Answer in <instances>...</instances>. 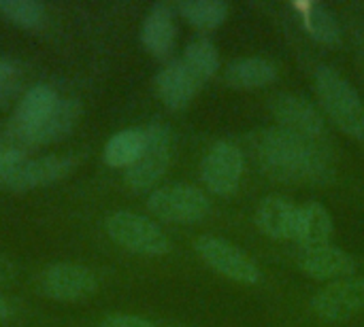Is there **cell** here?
<instances>
[{"label":"cell","instance_id":"obj_1","mask_svg":"<svg viewBox=\"0 0 364 327\" xmlns=\"http://www.w3.org/2000/svg\"><path fill=\"white\" fill-rule=\"evenodd\" d=\"M252 151L260 170L284 183H326L333 166L320 140L292 134L284 128H267L252 136Z\"/></svg>","mask_w":364,"mask_h":327},{"label":"cell","instance_id":"obj_2","mask_svg":"<svg viewBox=\"0 0 364 327\" xmlns=\"http://www.w3.org/2000/svg\"><path fill=\"white\" fill-rule=\"evenodd\" d=\"M318 98L328 117L352 138H364V104L354 85L335 68L320 66L316 70Z\"/></svg>","mask_w":364,"mask_h":327},{"label":"cell","instance_id":"obj_3","mask_svg":"<svg viewBox=\"0 0 364 327\" xmlns=\"http://www.w3.org/2000/svg\"><path fill=\"white\" fill-rule=\"evenodd\" d=\"M105 228L113 243H117L119 247L136 255L158 257V255L168 253L171 249V243L158 223L130 211H117L109 215L105 221Z\"/></svg>","mask_w":364,"mask_h":327},{"label":"cell","instance_id":"obj_4","mask_svg":"<svg viewBox=\"0 0 364 327\" xmlns=\"http://www.w3.org/2000/svg\"><path fill=\"white\" fill-rule=\"evenodd\" d=\"M147 209L154 217L168 223H196L209 215L211 202L203 189L177 183L151 192Z\"/></svg>","mask_w":364,"mask_h":327},{"label":"cell","instance_id":"obj_5","mask_svg":"<svg viewBox=\"0 0 364 327\" xmlns=\"http://www.w3.org/2000/svg\"><path fill=\"white\" fill-rule=\"evenodd\" d=\"M145 134H147V143L141 157L126 170V183L134 192L151 189L164 177L171 164V151H173L171 128L160 121H154L145 128Z\"/></svg>","mask_w":364,"mask_h":327},{"label":"cell","instance_id":"obj_6","mask_svg":"<svg viewBox=\"0 0 364 327\" xmlns=\"http://www.w3.org/2000/svg\"><path fill=\"white\" fill-rule=\"evenodd\" d=\"M198 257L213 268L218 275L243 283V285H256L260 281V268L256 262L237 245L220 238V236H200L194 245Z\"/></svg>","mask_w":364,"mask_h":327},{"label":"cell","instance_id":"obj_7","mask_svg":"<svg viewBox=\"0 0 364 327\" xmlns=\"http://www.w3.org/2000/svg\"><path fill=\"white\" fill-rule=\"evenodd\" d=\"M243 177V153L230 140L215 143L200 162V179L215 196H230L237 192Z\"/></svg>","mask_w":364,"mask_h":327},{"label":"cell","instance_id":"obj_8","mask_svg":"<svg viewBox=\"0 0 364 327\" xmlns=\"http://www.w3.org/2000/svg\"><path fill=\"white\" fill-rule=\"evenodd\" d=\"M98 283L90 268L79 264H53L38 277V289L45 298L58 302H79L96 292Z\"/></svg>","mask_w":364,"mask_h":327},{"label":"cell","instance_id":"obj_9","mask_svg":"<svg viewBox=\"0 0 364 327\" xmlns=\"http://www.w3.org/2000/svg\"><path fill=\"white\" fill-rule=\"evenodd\" d=\"M311 311L328 323L352 319L364 311V277H350L331 283L314 296Z\"/></svg>","mask_w":364,"mask_h":327},{"label":"cell","instance_id":"obj_10","mask_svg":"<svg viewBox=\"0 0 364 327\" xmlns=\"http://www.w3.org/2000/svg\"><path fill=\"white\" fill-rule=\"evenodd\" d=\"M271 111L275 115V119L279 121V128L311 138V140H320L324 134V119L322 115L316 111V106L299 96V94H279L273 98L271 102Z\"/></svg>","mask_w":364,"mask_h":327},{"label":"cell","instance_id":"obj_11","mask_svg":"<svg viewBox=\"0 0 364 327\" xmlns=\"http://www.w3.org/2000/svg\"><path fill=\"white\" fill-rule=\"evenodd\" d=\"M296 264L307 277L320 281H333V283L341 279H350L356 272V260L348 251L333 247L331 243L303 247L301 253L296 255Z\"/></svg>","mask_w":364,"mask_h":327},{"label":"cell","instance_id":"obj_12","mask_svg":"<svg viewBox=\"0 0 364 327\" xmlns=\"http://www.w3.org/2000/svg\"><path fill=\"white\" fill-rule=\"evenodd\" d=\"M73 168L70 157L62 155H43L34 160H23L2 183L4 189L9 192H30L36 187H45L49 183H55L64 179Z\"/></svg>","mask_w":364,"mask_h":327},{"label":"cell","instance_id":"obj_13","mask_svg":"<svg viewBox=\"0 0 364 327\" xmlns=\"http://www.w3.org/2000/svg\"><path fill=\"white\" fill-rule=\"evenodd\" d=\"M60 96L49 85H32L17 102L13 117H11V130L17 138L26 140L58 106Z\"/></svg>","mask_w":364,"mask_h":327},{"label":"cell","instance_id":"obj_14","mask_svg":"<svg viewBox=\"0 0 364 327\" xmlns=\"http://www.w3.org/2000/svg\"><path fill=\"white\" fill-rule=\"evenodd\" d=\"M200 81L196 79V74L183 64V60H173L168 62L156 77V87L158 94L162 98V102L173 109L179 111L183 106L190 104V100L196 96V92L200 89Z\"/></svg>","mask_w":364,"mask_h":327},{"label":"cell","instance_id":"obj_15","mask_svg":"<svg viewBox=\"0 0 364 327\" xmlns=\"http://www.w3.org/2000/svg\"><path fill=\"white\" fill-rule=\"evenodd\" d=\"M256 226L275 240L296 238L299 206L282 196H267L256 209Z\"/></svg>","mask_w":364,"mask_h":327},{"label":"cell","instance_id":"obj_16","mask_svg":"<svg viewBox=\"0 0 364 327\" xmlns=\"http://www.w3.org/2000/svg\"><path fill=\"white\" fill-rule=\"evenodd\" d=\"M141 40L145 49L156 57H164L171 53L175 45V19L173 6L168 2H156L149 9L141 28Z\"/></svg>","mask_w":364,"mask_h":327},{"label":"cell","instance_id":"obj_17","mask_svg":"<svg viewBox=\"0 0 364 327\" xmlns=\"http://www.w3.org/2000/svg\"><path fill=\"white\" fill-rule=\"evenodd\" d=\"M277 68L264 57H239L226 68V83L235 89H258L273 83Z\"/></svg>","mask_w":364,"mask_h":327},{"label":"cell","instance_id":"obj_18","mask_svg":"<svg viewBox=\"0 0 364 327\" xmlns=\"http://www.w3.org/2000/svg\"><path fill=\"white\" fill-rule=\"evenodd\" d=\"M79 115H81V106H79L77 100H62L60 98L53 113L26 138V143H30V145H49V143H55V140L64 138L77 126Z\"/></svg>","mask_w":364,"mask_h":327},{"label":"cell","instance_id":"obj_19","mask_svg":"<svg viewBox=\"0 0 364 327\" xmlns=\"http://www.w3.org/2000/svg\"><path fill=\"white\" fill-rule=\"evenodd\" d=\"M147 134L143 128H126L115 132L105 145V162L113 168H130L143 153Z\"/></svg>","mask_w":364,"mask_h":327},{"label":"cell","instance_id":"obj_20","mask_svg":"<svg viewBox=\"0 0 364 327\" xmlns=\"http://www.w3.org/2000/svg\"><path fill=\"white\" fill-rule=\"evenodd\" d=\"M333 236V217L320 202H307L299 209L296 240L303 247L326 245Z\"/></svg>","mask_w":364,"mask_h":327},{"label":"cell","instance_id":"obj_21","mask_svg":"<svg viewBox=\"0 0 364 327\" xmlns=\"http://www.w3.org/2000/svg\"><path fill=\"white\" fill-rule=\"evenodd\" d=\"M303 15V23L307 32L322 45H335L341 36L339 23L335 15L320 2H305L296 6Z\"/></svg>","mask_w":364,"mask_h":327},{"label":"cell","instance_id":"obj_22","mask_svg":"<svg viewBox=\"0 0 364 327\" xmlns=\"http://www.w3.org/2000/svg\"><path fill=\"white\" fill-rule=\"evenodd\" d=\"M177 11L188 23L200 30H213L228 17V4L222 0H183L177 4Z\"/></svg>","mask_w":364,"mask_h":327},{"label":"cell","instance_id":"obj_23","mask_svg":"<svg viewBox=\"0 0 364 327\" xmlns=\"http://www.w3.org/2000/svg\"><path fill=\"white\" fill-rule=\"evenodd\" d=\"M183 64L196 74V79L200 83H205L207 79H211L218 68H220V53L218 47L209 40V38H194L186 51H183Z\"/></svg>","mask_w":364,"mask_h":327},{"label":"cell","instance_id":"obj_24","mask_svg":"<svg viewBox=\"0 0 364 327\" xmlns=\"http://www.w3.org/2000/svg\"><path fill=\"white\" fill-rule=\"evenodd\" d=\"M0 17L26 28V30H36L45 23V4L36 0H0Z\"/></svg>","mask_w":364,"mask_h":327},{"label":"cell","instance_id":"obj_25","mask_svg":"<svg viewBox=\"0 0 364 327\" xmlns=\"http://www.w3.org/2000/svg\"><path fill=\"white\" fill-rule=\"evenodd\" d=\"M21 85H23L21 68L9 57H0V109L9 106L17 98Z\"/></svg>","mask_w":364,"mask_h":327},{"label":"cell","instance_id":"obj_26","mask_svg":"<svg viewBox=\"0 0 364 327\" xmlns=\"http://www.w3.org/2000/svg\"><path fill=\"white\" fill-rule=\"evenodd\" d=\"M26 160V153L15 147H4L0 149V185L6 181V177Z\"/></svg>","mask_w":364,"mask_h":327},{"label":"cell","instance_id":"obj_27","mask_svg":"<svg viewBox=\"0 0 364 327\" xmlns=\"http://www.w3.org/2000/svg\"><path fill=\"white\" fill-rule=\"evenodd\" d=\"M100 327H156L151 321L136 315H111L102 319Z\"/></svg>","mask_w":364,"mask_h":327},{"label":"cell","instance_id":"obj_28","mask_svg":"<svg viewBox=\"0 0 364 327\" xmlns=\"http://www.w3.org/2000/svg\"><path fill=\"white\" fill-rule=\"evenodd\" d=\"M11 317V304L0 296V323H4Z\"/></svg>","mask_w":364,"mask_h":327},{"label":"cell","instance_id":"obj_29","mask_svg":"<svg viewBox=\"0 0 364 327\" xmlns=\"http://www.w3.org/2000/svg\"><path fill=\"white\" fill-rule=\"evenodd\" d=\"M9 272H11V270H9V266H6V264H4V262L0 260V283H2V281H6Z\"/></svg>","mask_w":364,"mask_h":327}]
</instances>
